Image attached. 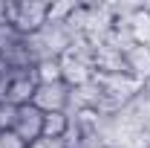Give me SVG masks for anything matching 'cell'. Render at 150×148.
I'll return each instance as SVG.
<instances>
[{"instance_id":"cell-10","label":"cell","mask_w":150,"mask_h":148,"mask_svg":"<svg viewBox=\"0 0 150 148\" xmlns=\"http://www.w3.org/2000/svg\"><path fill=\"white\" fill-rule=\"evenodd\" d=\"M15 116H18V108H12V105H0V137L15 128Z\"/></svg>"},{"instance_id":"cell-1","label":"cell","mask_w":150,"mask_h":148,"mask_svg":"<svg viewBox=\"0 0 150 148\" xmlns=\"http://www.w3.org/2000/svg\"><path fill=\"white\" fill-rule=\"evenodd\" d=\"M46 12L49 3L40 0H18V3H6V23L18 32L20 38H35L46 29Z\"/></svg>"},{"instance_id":"cell-12","label":"cell","mask_w":150,"mask_h":148,"mask_svg":"<svg viewBox=\"0 0 150 148\" xmlns=\"http://www.w3.org/2000/svg\"><path fill=\"white\" fill-rule=\"evenodd\" d=\"M49 145V142H46V139H40V142H35V145H26V148H46Z\"/></svg>"},{"instance_id":"cell-5","label":"cell","mask_w":150,"mask_h":148,"mask_svg":"<svg viewBox=\"0 0 150 148\" xmlns=\"http://www.w3.org/2000/svg\"><path fill=\"white\" fill-rule=\"evenodd\" d=\"M69 102H72V90L67 84H38L32 108H38L40 113H58V111H67Z\"/></svg>"},{"instance_id":"cell-7","label":"cell","mask_w":150,"mask_h":148,"mask_svg":"<svg viewBox=\"0 0 150 148\" xmlns=\"http://www.w3.org/2000/svg\"><path fill=\"white\" fill-rule=\"evenodd\" d=\"M38 84H64V73H61V61L58 55H40L32 67Z\"/></svg>"},{"instance_id":"cell-2","label":"cell","mask_w":150,"mask_h":148,"mask_svg":"<svg viewBox=\"0 0 150 148\" xmlns=\"http://www.w3.org/2000/svg\"><path fill=\"white\" fill-rule=\"evenodd\" d=\"M61 73H64V84L69 87V90H78V87H87L90 81H95V70L93 64H90V58L84 55V52H78L75 47L69 50H64L61 55Z\"/></svg>"},{"instance_id":"cell-13","label":"cell","mask_w":150,"mask_h":148,"mask_svg":"<svg viewBox=\"0 0 150 148\" xmlns=\"http://www.w3.org/2000/svg\"><path fill=\"white\" fill-rule=\"evenodd\" d=\"M144 148H150V145H144Z\"/></svg>"},{"instance_id":"cell-3","label":"cell","mask_w":150,"mask_h":148,"mask_svg":"<svg viewBox=\"0 0 150 148\" xmlns=\"http://www.w3.org/2000/svg\"><path fill=\"white\" fill-rule=\"evenodd\" d=\"M38 93V81L32 70H18V73H9V84H6V102L3 105H12V108H26L32 105Z\"/></svg>"},{"instance_id":"cell-11","label":"cell","mask_w":150,"mask_h":148,"mask_svg":"<svg viewBox=\"0 0 150 148\" xmlns=\"http://www.w3.org/2000/svg\"><path fill=\"white\" fill-rule=\"evenodd\" d=\"M0 148H26V145H23L18 137L9 131V134H3V137H0Z\"/></svg>"},{"instance_id":"cell-9","label":"cell","mask_w":150,"mask_h":148,"mask_svg":"<svg viewBox=\"0 0 150 148\" xmlns=\"http://www.w3.org/2000/svg\"><path fill=\"white\" fill-rule=\"evenodd\" d=\"M124 26L133 35V41H147L150 38V9L147 6H136L130 15L124 18Z\"/></svg>"},{"instance_id":"cell-4","label":"cell","mask_w":150,"mask_h":148,"mask_svg":"<svg viewBox=\"0 0 150 148\" xmlns=\"http://www.w3.org/2000/svg\"><path fill=\"white\" fill-rule=\"evenodd\" d=\"M43 113L32 108V105H26V108H18V116H15V128L12 134L18 137L23 145H35L43 139Z\"/></svg>"},{"instance_id":"cell-6","label":"cell","mask_w":150,"mask_h":148,"mask_svg":"<svg viewBox=\"0 0 150 148\" xmlns=\"http://www.w3.org/2000/svg\"><path fill=\"white\" fill-rule=\"evenodd\" d=\"M124 73L136 81L150 78V41H133L124 50Z\"/></svg>"},{"instance_id":"cell-8","label":"cell","mask_w":150,"mask_h":148,"mask_svg":"<svg viewBox=\"0 0 150 148\" xmlns=\"http://www.w3.org/2000/svg\"><path fill=\"white\" fill-rule=\"evenodd\" d=\"M43 139L46 142H61L69 131H72V119L67 111H58V113H43Z\"/></svg>"}]
</instances>
